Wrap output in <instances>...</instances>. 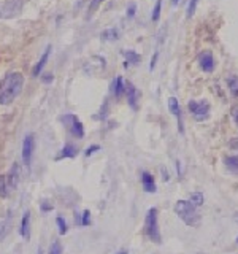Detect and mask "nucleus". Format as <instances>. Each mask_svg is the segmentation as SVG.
<instances>
[{"mask_svg": "<svg viewBox=\"0 0 238 254\" xmlns=\"http://www.w3.org/2000/svg\"><path fill=\"white\" fill-rule=\"evenodd\" d=\"M122 54L125 56V67L127 65H135V64H138L141 61L140 54H137L135 51L129 50V51H122Z\"/></svg>", "mask_w": 238, "mask_h": 254, "instance_id": "16", "label": "nucleus"}, {"mask_svg": "<svg viewBox=\"0 0 238 254\" xmlns=\"http://www.w3.org/2000/svg\"><path fill=\"white\" fill-rule=\"evenodd\" d=\"M224 164L227 165V169L230 172H234L238 175V156H230V157H226L224 159Z\"/></svg>", "mask_w": 238, "mask_h": 254, "instance_id": "18", "label": "nucleus"}, {"mask_svg": "<svg viewBox=\"0 0 238 254\" xmlns=\"http://www.w3.org/2000/svg\"><path fill=\"white\" fill-rule=\"evenodd\" d=\"M175 213L186 222L187 226H197L200 221V214L197 211V206L189 200H178L175 205Z\"/></svg>", "mask_w": 238, "mask_h": 254, "instance_id": "2", "label": "nucleus"}, {"mask_svg": "<svg viewBox=\"0 0 238 254\" xmlns=\"http://www.w3.org/2000/svg\"><path fill=\"white\" fill-rule=\"evenodd\" d=\"M229 146L232 148V149H235V151H238V137H235V138H232V140H230Z\"/></svg>", "mask_w": 238, "mask_h": 254, "instance_id": "31", "label": "nucleus"}, {"mask_svg": "<svg viewBox=\"0 0 238 254\" xmlns=\"http://www.w3.org/2000/svg\"><path fill=\"white\" fill-rule=\"evenodd\" d=\"M145 234L151 242L154 243H161L162 237H161V230H159V221H157V208H149L146 213V219H145Z\"/></svg>", "mask_w": 238, "mask_h": 254, "instance_id": "3", "label": "nucleus"}, {"mask_svg": "<svg viewBox=\"0 0 238 254\" xmlns=\"http://www.w3.org/2000/svg\"><path fill=\"white\" fill-rule=\"evenodd\" d=\"M50 254H62V246H60L59 242H54V243L51 245Z\"/></svg>", "mask_w": 238, "mask_h": 254, "instance_id": "27", "label": "nucleus"}, {"mask_svg": "<svg viewBox=\"0 0 238 254\" xmlns=\"http://www.w3.org/2000/svg\"><path fill=\"white\" fill-rule=\"evenodd\" d=\"M189 202H192L195 206H202L203 205V194L202 192H192L189 195Z\"/></svg>", "mask_w": 238, "mask_h": 254, "instance_id": "22", "label": "nucleus"}, {"mask_svg": "<svg viewBox=\"0 0 238 254\" xmlns=\"http://www.w3.org/2000/svg\"><path fill=\"white\" fill-rule=\"evenodd\" d=\"M56 222H58V226H59V232H60V234H65V232H67V222L63 221V218H62V216H58Z\"/></svg>", "mask_w": 238, "mask_h": 254, "instance_id": "25", "label": "nucleus"}, {"mask_svg": "<svg viewBox=\"0 0 238 254\" xmlns=\"http://www.w3.org/2000/svg\"><path fill=\"white\" fill-rule=\"evenodd\" d=\"M34 149H35L34 135L29 133V135H26V138H24V141H22V159H24L26 167H30L32 156H34Z\"/></svg>", "mask_w": 238, "mask_h": 254, "instance_id": "6", "label": "nucleus"}, {"mask_svg": "<svg viewBox=\"0 0 238 254\" xmlns=\"http://www.w3.org/2000/svg\"><path fill=\"white\" fill-rule=\"evenodd\" d=\"M89 224H91V213L89 210H86L83 213V219L79 221V226H89Z\"/></svg>", "mask_w": 238, "mask_h": 254, "instance_id": "26", "label": "nucleus"}, {"mask_svg": "<svg viewBox=\"0 0 238 254\" xmlns=\"http://www.w3.org/2000/svg\"><path fill=\"white\" fill-rule=\"evenodd\" d=\"M161 6H162V0H157L154 10H153V14H151V19L153 21H159V18H161Z\"/></svg>", "mask_w": 238, "mask_h": 254, "instance_id": "23", "label": "nucleus"}, {"mask_svg": "<svg viewBox=\"0 0 238 254\" xmlns=\"http://www.w3.org/2000/svg\"><path fill=\"white\" fill-rule=\"evenodd\" d=\"M62 123L68 127V130L71 132L73 137H76V138H83L84 137V127H83L81 121H79L75 115H71V113L65 115L62 118Z\"/></svg>", "mask_w": 238, "mask_h": 254, "instance_id": "5", "label": "nucleus"}, {"mask_svg": "<svg viewBox=\"0 0 238 254\" xmlns=\"http://www.w3.org/2000/svg\"><path fill=\"white\" fill-rule=\"evenodd\" d=\"M19 165L18 164H13V169L10 170V173H8L6 177V185H8V189H16V186H18L19 183Z\"/></svg>", "mask_w": 238, "mask_h": 254, "instance_id": "11", "label": "nucleus"}, {"mask_svg": "<svg viewBox=\"0 0 238 254\" xmlns=\"http://www.w3.org/2000/svg\"><path fill=\"white\" fill-rule=\"evenodd\" d=\"M169 108H170V111H172V115L178 119L179 132L182 133V132H184V124H182V113H181V107H179V103H178V100L175 99V97H170V99H169Z\"/></svg>", "mask_w": 238, "mask_h": 254, "instance_id": "9", "label": "nucleus"}, {"mask_svg": "<svg viewBox=\"0 0 238 254\" xmlns=\"http://www.w3.org/2000/svg\"><path fill=\"white\" fill-rule=\"evenodd\" d=\"M210 103L206 100H190L189 111L195 121H206L210 118Z\"/></svg>", "mask_w": 238, "mask_h": 254, "instance_id": "4", "label": "nucleus"}, {"mask_svg": "<svg viewBox=\"0 0 238 254\" xmlns=\"http://www.w3.org/2000/svg\"><path fill=\"white\" fill-rule=\"evenodd\" d=\"M116 254H127V251H125V250H119Z\"/></svg>", "mask_w": 238, "mask_h": 254, "instance_id": "36", "label": "nucleus"}, {"mask_svg": "<svg viewBox=\"0 0 238 254\" xmlns=\"http://www.w3.org/2000/svg\"><path fill=\"white\" fill-rule=\"evenodd\" d=\"M24 76L19 71L8 73L2 81H0V105H10L13 103L22 91Z\"/></svg>", "mask_w": 238, "mask_h": 254, "instance_id": "1", "label": "nucleus"}, {"mask_svg": "<svg viewBox=\"0 0 238 254\" xmlns=\"http://www.w3.org/2000/svg\"><path fill=\"white\" fill-rule=\"evenodd\" d=\"M141 185H143V189H145L146 192H156V181H154V177L149 172L141 173Z\"/></svg>", "mask_w": 238, "mask_h": 254, "instance_id": "12", "label": "nucleus"}, {"mask_svg": "<svg viewBox=\"0 0 238 254\" xmlns=\"http://www.w3.org/2000/svg\"><path fill=\"white\" fill-rule=\"evenodd\" d=\"M100 149V146H97V145H94V146H91V148H87L86 149V156H91V154H94V151H99Z\"/></svg>", "mask_w": 238, "mask_h": 254, "instance_id": "30", "label": "nucleus"}, {"mask_svg": "<svg viewBox=\"0 0 238 254\" xmlns=\"http://www.w3.org/2000/svg\"><path fill=\"white\" fill-rule=\"evenodd\" d=\"M42 210H43V211H50V210H53V205H50L48 202H43V203H42Z\"/></svg>", "mask_w": 238, "mask_h": 254, "instance_id": "33", "label": "nucleus"}, {"mask_svg": "<svg viewBox=\"0 0 238 254\" xmlns=\"http://www.w3.org/2000/svg\"><path fill=\"white\" fill-rule=\"evenodd\" d=\"M181 2H182V0H172V5H173V6H177V5H179Z\"/></svg>", "mask_w": 238, "mask_h": 254, "instance_id": "35", "label": "nucleus"}, {"mask_svg": "<svg viewBox=\"0 0 238 254\" xmlns=\"http://www.w3.org/2000/svg\"><path fill=\"white\" fill-rule=\"evenodd\" d=\"M227 84H229V89L232 92L234 97L238 99V76H230L227 79Z\"/></svg>", "mask_w": 238, "mask_h": 254, "instance_id": "20", "label": "nucleus"}, {"mask_svg": "<svg viewBox=\"0 0 238 254\" xmlns=\"http://www.w3.org/2000/svg\"><path fill=\"white\" fill-rule=\"evenodd\" d=\"M45 78H43V81L45 83H50V81H53V75L51 73H46V75H43Z\"/></svg>", "mask_w": 238, "mask_h": 254, "instance_id": "34", "label": "nucleus"}, {"mask_svg": "<svg viewBox=\"0 0 238 254\" xmlns=\"http://www.w3.org/2000/svg\"><path fill=\"white\" fill-rule=\"evenodd\" d=\"M102 38L107 40V42H115L119 38V30L118 29H107L102 32Z\"/></svg>", "mask_w": 238, "mask_h": 254, "instance_id": "19", "label": "nucleus"}, {"mask_svg": "<svg viewBox=\"0 0 238 254\" xmlns=\"http://www.w3.org/2000/svg\"><path fill=\"white\" fill-rule=\"evenodd\" d=\"M21 235L26 238V240H29V238H30V213L29 211L22 216V221H21Z\"/></svg>", "mask_w": 238, "mask_h": 254, "instance_id": "14", "label": "nucleus"}, {"mask_svg": "<svg viewBox=\"0 0 238 254\" xmlns=\"http://www.w3.org/2000/svg\"><path fill=\"white\" fill-rule=\"evenodd\" d=\"M21 10H22V0H6L0 16H3V18H13V16H18Z\"/></svg>", "mask_w": 238, "mask_h": 254, "instance_id": "7", "label": "nucleus"}, {"mask_svg": "<svg viewBox=\"0 0 238 254\" xmlns=\"http://www.w3.org/2000/svg\"><path fill=\"white\" fill-rule=\"evenodd\" d=\"M232 116H234V121H235V124L238 127V105L232 110Z\"/></svg>", "mask_w": 238, "mask_h": 254, "instance_id": "32", "label": "nucleus"}, {"mask_svg": "<svg viewBox=\"0 0 238 254\" xmlns=\"http://www.w3.org/2000/svg\"><path fill=\"white\" fill-rule=\"evenodd\" d=\"M50 54H51V46H48L46 50H45V53H43V56H42V59H40V61L35 64L34 70H32V76H38L40 73H42L43 67L46 65L48 59H50Z\"/></svg>", "mask_w": 238, "mask_h": 254, "instance_id": "13", "label": "nucleus"}, {"mask_svg": "<svg viewBox=\"0 0 238 254\" xmlns=\"http://www.w3.org/2000/svg\"><path fill=\"white\" fill-rule=\"evenodd\" d=\"M198 64H200V68L206 73L214 70V59H213V54L210 51H203L198 56Z\"/></svg>", "mask_w": 238, "mask_h": 254, "instance_id": "8", "label": "nucleus"}, {"mask_svg": "<svg viewBox=\"0 0 238 254\" xmlns=\"http://www.w3.org/2000/svg\"><path fill=\"white\" fill-rule=\"evenodd\" d=\"M125 94H127V102L132 110H137V102H138V91L132 83H125Z\"/></svg>", "mask_w": 238, "mask_h": 254, "instance_id": "10", "label": "nucleus"}, {"mask_svg": "<svg viewBox=\"0 0 238 254\" xmlns=\"http://www.w3.org/2000/svg\"><path fill=\"white\" fill-rule=\"evenodd\" d=\"M78 153L76 146L73 145H65L62 149H60V154L58 156V159H67V157H75Z\"/></svg>", "mask_w": 238, "mask_h": 254, "instance_id": "17", "label": "nucleus"}, {"mask_svg": "<svg viewBox=\"0 0 238 254\" xmlns=\"http://www.w3.org/2000/svg\"><path fill=\"white\" fill-rule=\"evenodd\" d=\"M237 243H238V237H237Z\"/></svg>", "mask_w": 238, "mask_h": 254, "instance_id": "37", "label": "nucleus"}, {"mask_svg": "<svg viewBox=\"0 0 238 254\" xmlns=\"http://www.w3.org/2000/svg\"><path fill=\"white\" fill-rule=\"evenodd\" d=\"M8 192H10V189H8L6 185V177L5 175H0V197L2 198L8 197Z\"/></svg>", "mask_w": 238, "mask_h": 254, "instance_id": "21", "label": "nucleus"}, {"mask_svg": "<svg viewBox=\"0 0 238 254\" xmlns=\"http://www.w3.org/2000/svg\"><path fill=\"white\" fill-rule=\"evenodd\" d=\"M135 10H137V5H135V3H130V5H129V10H127V16H129V18H133Z\"/></svg>", "mask_w": 238, "mask_h": 254, "instance_id": "29", "label": "nucleus"}, {"mask_svg": "<svg viewBox=\"0 0 238 254\" xmlns=\"http://www.w3.org/2000/svg\"><path fill=\"white\" fill-rule=\"evenodd\" d=\"M113 94L116 95V97H121V95L125 92V83H124V79L122 76H116V79L113 81Z\"/></svg>", "mask_w": 238, "mask_h": 254, "instance_id": "15", "label": "nucleus"}, {"mask_svg": "<svg viewBox=\"0 0 238 254\" xmlns=\"http://www.w3.org/2000/svg\"><path fill=\"white\" fill-rule=\"evenodd\" d=\"M197 3H198V0H190V2H189V6H187V18H192V16L195 14Z\"/></svg>", "mask_w": 238, "mask_h": 254, "instance_id": "24", "label": "nucleus"}, {"mask_svg": "<svg viewBox=\"0 0 238 254\" xmlns=\"http://www.w3.org/2000/svg\"><path fill=\"white\" fill-rule=\"evenodd\" d=\"M103 2H105V0H92L91 5H89V14H92V13H94L95 10H97V8H99Z\"/></svg>", "mask_w": 238, "mask_h": 254, "instance_id": "28", "label": "nucleus"}]
</instances>
